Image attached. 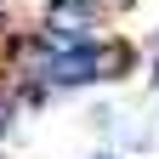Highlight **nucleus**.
Here are the masks:
<instances>
[{"label":"nucleus","instance_id":"obj_1","mask_svg":"<svg viewBox=\"0 0 159 159\" xmlns=\"http://www.w3.org/2000/svg\"><path fill=\"white\" fill-rule=\"evenodd\" d=\"M97 17L102 6L97 0H46L40 6V34L68 46V40H97Z\"/></svg>","mask_w":159,"mask_h":159},{"label":"nucleus","instance_id":"obj_5","mask_svg":"<svg viewBox=\"0 0 159 159\" xmlns=\"http://www.w3.org/2000/svg\"><path fill=\"white\" fill-rule=\"evenodd\" d=\"M11 34V11H6V0H0V40Z\"/></svg>","mask_w":159,"mask_h":159},{"label":"nucleus","instance_id":"obj_2","mask_svg":"<svg viewBox=\"0 0 159 159\" xmlns=\"http://www.w3.org/2000/svg\"><path fill=\"white\" fill-rule=\"evenodd\" d=\"M51 46H57V40H51ZM97 46H102V40H68V46H57L51 68H46V91L97 85Z\"/></svg>","mask_w":159,"mask_h":159},{"label":"nucleus","instance_id":"obj_4","mask_svg":"<svg viewBox=\"0 0 159 159\" xmlns=\"http://www.w3.org/2000/svg\"><path fill=\"white\" fill-rule=\"evenodd\" d=\"M11 119H17V102H11V91H0V136L11 131Z\"/></svg>","mask_w":159,"mask_h":159},{"label":"nucleus","instance_id":"obj_3","mask_svg":"<svg viewBox=\"0 0 159 159\" xmlns=\"http://www.w3.org/2000/svg\"><path fill=\"white\" fill-rule=\"evenodd\" d=\"M136 68V46L131 40H102L97 46V80H125Z\"/></svg>","mask_w":159,"mask_h":159},{"label":"nucleus","instance_id":"obj_6","mask_svg":"<svg viewBox=\"0 0 159 159\" xmlns=\"http://www.w3.org/2000/svg\"><path fill=\"white\" fill-rule=\"evenodd\" d=\"M97 159H114V153H97Z\"/></svg>","mask_w":159,"mask_h":159}]
</instances>
